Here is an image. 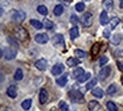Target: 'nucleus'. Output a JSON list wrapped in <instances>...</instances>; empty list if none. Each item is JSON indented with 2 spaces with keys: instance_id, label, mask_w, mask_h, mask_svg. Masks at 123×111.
<instances>
[{
  "instance_id": "obj_17",
  "label": "nucleus",
  "mask_w": 123,
  "mask_h": 111,
  "mask_svg": "<svg viewBox=\"0 0 123 111\" xmlns=\"http://www.w3.org/2000/svg\"><path fill=\"white\" fill-rule=\"evenodd\" d=\"M122 41V37H121V34H114V35L111 36V42L113 43V44L117 45L120 44V42Z\"/></svg>"
},
{
  "instance_id": "obj_5",
  "label": "nucleus",
  "mask_w": 123,
  "mask_h": 111,
  "mask_svg": "<svg viewBox=\"0 0 123 111\" xmlns=\"http://www.w3.org/2000/svg\"><path fill=\"white\" fill-rule=\"evenodd\" d=\"M81 23L84 27H89L92 24V14L91 13H84L83 16L81 17Z\"/></svg>"
},
{
  "instance_id": "obj_8",
  "label": "nucleus",
  "mask_w": 123,
  "mask_h": 111,
  "mask_svg": "<svg viewBox=\"0 0 123 111\" xmlns=\"http://www.w3.org/2000/svg\"><path fill=\"white\" fill-rule=\"evenodd\" d=\"M64 69H65V67H64L63 63H57V65H55V66L53 67L51 73H53V75L57 76V75H61L62 73L64 71Z\"/></svg>"
},
{
  "instance_id": "obj_30",
  "label": "nucleus",
  "mask_w": 123,
  "mask_h": 111,
  "mask_svg": "<svg viewBox=\"0 0 123 111\" xmlns=\"http://www.w3.org/2000/svg\"><path fill=\"white\" fill-rule=\"evenodd\" d=\"M38 13L41 14V15H43V16H46V15L48 14V9H47V7H46V6H43V5H40L39 7H38Z\"/></svg>"
},
{
  "instance_id": "obj_35",
  "label": "nucleus",
  "mask_w": 123,
  "mask_h": 111,
  "mask_svg": "<svg viewBox=\"0 0 123 111\" xmlns=\"http://www.w3.org/2000/svg\"><path fill=\"white\" fill-rule=\"evenodd\" d=\"M107 109H108L110 111H117V107H116L115 103L112 102V101L107 102Z\"/></svg>"
},
{
  "instance_id": "obj_14",
  "label": "nucleus",
  "mask_w": 123,
  "mask_h": 111,
  "mask_svg": "<svg viewBox=\"0 0 123 111\" xmlns=\"http://www.w3.org/2000/svg\"><path fill=\"white\" fill-rule=\"evenodd\" d=\"M79 34H80V32H79V27L78 26H73L70 30V36L72 40H75L79 36Z\"/></svg>"
},
{
  "instance_id": "obj_44",
  "label": "nucleus",
  "mask_w": 123,
  "mask_h": 111,
  "mask_svg": "<svg viewBox=\"0 0 123 111\" xmlns=\"http://www.w3.org/2000/svg\"><path fill=\"white\" fill-rule=\"evenodd\" d=\"M83 1H88V2H89V1H90V0H83Z\"/></svg>"
},
{
  "instance_id": "obj_16",
  "label": "nucleus",
  "mask_w": 123,
  "mask_h": 111,
  "mask_svg": "<svg viewBox=\"0 0 123 111\" xmlns=\"http://www.w3.org/2000/svg\"><path fill=\"white\" fill-rule=\"evenodd\" d=\"M30 24L33 27H34L35 30H41V28L43 27V24H42L41 22H39L38 19H31V21H30Z\"/></svg>"
},
{
  "instance_id": "obj_31",
  "label": "nucleus",
  "mask_w": 123,
  "mask_h": 111,
  "mask_svg": "<svg viewBox=\"0 0 123 111\" xmlns=\"http://www.w3.org/2000/svg\"><path fill=\"white\" fill-rule=\"evenodd\" d=\"M58 107H59V109L62 111H68V106H67V103L65 101H61L58 103Z\"/></svg>"
},
{
  "instance_id": "obj_23",
  "label": "nucleus",
  "mask_w": 123,
  "mask_h": 111,
  "mask_svg": "<svg viewBox=\"0 0 123 111\" xmlns=\"http://www.w3.org/2000/svg\"><path fill=\"white\" fill-rule=\"evenodd\" d=\"M64 11V7L62 6V5H57L55 8H54V14L56 15V16H61L62 14Z\"/></svg>"
},
{
  "instance_id": "obj_19",
  "label": "nucleus",
  "mask_w": 123,
  "mask_h": 111,
  "mask_svg": "<svg viewBox=\"0 0 123 111\" xmlns=\"http://www.w3.org/2000/svg\"><path fill=\"white\" fill-rule=\"evenodd\" d=\"M113 0H103V7L105 10H111L113 8Z\"/></svg>"
},
{
  "instance_id": "obj_41",
  "label": "nucleus",
  "mask_w": 123,
  "mask_h": 111,
  "mask_svg": "<svg viewBox=\"0 0 123 111\" xmlns=\"http://www.w3.org/2000/svg\"><path fill=\"white\" fill-rule=\"evenodd\" d=\"M104 36L105 37H110V30H105L104 31Z\"/></svg>"
},
{
  "instance_id": "obj_37",
  "label": "nucleus",
  "mask_w": 123,
  "mask_h": 111,
  "mask_svg": "<svg viewBox=\"0 0 123 111\" xmlns=\"http://www.w3.org/2000/svg\"><path fill=\"white\" fill-rule=\"evenodd\" d=\"M107 61H108V58L106 57V56H103V57H100V59H99V65H100V66H105L106 63H107Z\"/></svg>"
},
{
  "instance_id": "obj_26",
  "label": "nucleus",
  "mask_w": 123,
  "mask_h": 111,
  "mask_svg": "<svg viewBox=\"0 0 123 111\" xmlns=\"http://www.w3.org/2000/svg\"><path fill=\"white\" fill-rule=\"evenodd\" d=\"M116 91H117V87H116V85L115 84H112L108 86V89H107V94H110V95H114L116 93Z\"/></svg>"
},
{
  "instance_id": "obj_6",
  "label": "nucleus",
  "mask_w": 123,
  "mask_h": 111,
  "mask_svg": "<svg viewBox=\"0 0 123 111\" xmlns=\"http://www.w3.org/2000/svg\"><path fill=\"white\" fill-rule=\"evenodd\" d=\"M111 71H112V69H111L110 66H106L104 67L103 69H101L100 71H99V75H98V77H99V79L100 80H105L108 76H110Z\"/></svg>"
},
{
  "instance_id": "obj_11",
  "label": "nucleus",
  "mask_w": 123,
  "mask_h": 111,
  "mask_svg": "<svg viewBox=\"0 0 123 111\" xmlns=\"http://www.w3.org/2000/svg\"><path fill=\"white\" fill-rule=\"evenodd\" d=\"M48 98H49V95H48L47 90L42 89L41 91H40V94H39V101H40V103H41V104H44V103L48 101Z\"/></svg>"
},
{
  "instance_id": "obj_20",
  "label": "nucleus",
  "mask_w": 123,
  "mask_h": 111,
  "mask_svg": "<svg viewBox=\"0 0 123 111\" xmlns=\"http://www.w3.org/2000/svg\"><path fill=\"white\" fill-rule=\"evenodd\" d=\"M107 23H110V19H108V15L106 11H103L100 14V24L101 25H106Z\"/></svg>"
},
{
  "instance_id": "obj_36",
  "label": "nucleus",
  "mask_w": 123,
  "mask_h": 111,
  "mask_svg": "<svg viewBox=\"0 0 123 111\" xmlns=\"http://www.w3.org/2000/svg\"><path fill=\"white\" fill-rule=\"evenodd\" d=\"M74 53H75V56H78L79 58H84L86 56H87V53H86L84 51H82V50H79V49L75 50Z\"/></svg>"
},
{
  "instance_id": "obj_21",
  "label": "nucleus",
  "mask_w": 123,
  "mask_h": 111,
  "mask_svg": "<svg viewBox=\"0 0 123 111\" xmlns=\"http://www.w3.org/2000/svg\"><path fill=\"white\" fill-rule=\"evenodd\" d=\"M91 93H92V95H93V96H96V98H98V99L103 98V95H104V93H103V90L99 89V87H96V89H93V90H92Z\"/></svg>"
},
{
  "instance_id": "obj_4",
  "label": "nucleus",
  "mask_w": 123,
  "mask_h": 111,
  "mask_svg": "<svg viewBox=\"0 0 123 111\" xmlns=\"http://www.w3.org/2000/svg\"><path fill=\"white\" fill-rule=\"evenodd\" d=\"M26 17V14L24 13L23 10H14L12 13V19L15 22H23Z\"/></svg>"
},
{
  "instance_id": "obj_9",
  "label": "nucleus",
  "mask_w": 123,
  "mask_h": 111,
  "mask_svg": "<svg viewBox=\"0 0 123 111\" xmlns=\"http://www.w3.org/2000/svg\"><path fill=\"white\" fill-rule=\"evenodd\" d=\"M35 67L39 69V70H41V71H43V70H46L47 69V60L46 59H39V60H37L35 61Z\"/></svg>"
},
{
  "instance_id": "obj_27",
  "label": "nucleus",
  "mask_w": 123,
  "mask_h": 111,
  "mask_svg": "<svg viewBox=\"0 0 123 111\" xmlns=\"http://www.w3.org/2000/svg\"><path fill=\"white\" fill-rule=\"evenodd\" d=\"M31 104H32V100H31V99H27V100H25V101L22 102V108L24 110H29L31 108Z\"/></svg>"
},
{
  "instance_id": "obj_34",
  "label": "nucleus",
  "mask_w": 123,
  "mask_h": 111,
  "mask_svg": "<svg viewBox=\"0 0 123 111\" xmlns=\"http://www.w3.org/2000/svg\"><path fill=\"white\" fill-rule=\"evenodd\" d=\"M14 78H15L16 80H21V79H22V78H23V71H22V69H17V70H16Z\"/></svg>"
},
{
  "instance_id": "obj_40",
  "label": "nucleus",
  "mask_w": 123,
  "mask_h": 111,
  "mask_svg": "<svg viewBox=\"0 0 123 111\" xmlns=\"http://www.w3.org/2000/svg\"><path fill=\"white\" fill-rule=\"evenodd\" d=\"M117 68L121 71H123V61H117Z\"/></svg>"
},
{
  "instance_id": "obj_24",
  "label": "nucleus",
  "mask_w": 123,
  "mask_h": 111,
  "mask_svg": "<svg viewBox=\"0 0 123 111\" xmlns=\"http://www.w3.org/2000/svg\"><path fill=\"white\" fill-rule=\"evenodd\" d=\"M90 77H91V74H90V73H84L81 77L78 78V82H79V83H84V82H87Z\"/></svg>"
},
{
  "instance_id": "obj_39",
  "label": "nucleus",
  "mask_w": 123,
  "mask_h": 111,
  "mask_svg": "<svg viewBox=\"0 0 123 111\" xmlns=\"http://www.w3.org/2000/svg\"><path fill=\"white\" fill-rule=\"evenodd\" d=\"M78 22H79L78 17H76L75 15H72V16H71V23H72V24H76Z\"/></svg>"
},
{
  "instance_id": "obj_13",
  "label": "nucleus",
  "mask_w": 123,
  "mask_h": 111,
  "mask_svg": "<svg viewBox=\"0 0 123 111\" xmlns=\"http://www.w3.org/2000/svg\"><path fill=\"white\" fill-rule=\"evenodd\" d=\"M7 95L12 99L16 98L17 96V90H16V87L15 86H9L8 89H7Z\"/></svg>"
},
{
  "instance_id": "obj_7",
  "label": "nucleus",
  "mask_w": 123,
  "mask_h": 111,
  "mask_svg": "<svg viewBox=\"0 0 123 111\" xmlns=\"http://www.w3.org/2000/svg\"><path fill=\"white\" fill-rule=\"evenodd\" d=\"M34 40H35V42H38L40 44H44V43L48 42L49 37L46 33H40V34H37V35H35Z\"/></svg>"
},
{
  "instance_id": "obj_12",
  "label": "nucleus",
  "mask_w": 123,
  "mask_h": 111,
  "mask_svg": "<svg viewBox=\"0 0 123 111\" xmlns=\"http://www.w3.org/2000/svg\"><path fill=\"white\" fill-rule=\"evenodd\" d=\"M88 108L90 111H99L100 110V104H99L98 101L91 100V101H89V103H88Z\"/></svg>"
},
{
  "instance_id": "obj_29",
  "label": "nucleus",
  "mask_w": 123,
  "mask_h": 111,
  "mask_svg": "<svg viewBox=\"0 0 123 111\" xmlns=\"http://www.w3.org/2000/svg\"><path fill=\"white\" fill-rule=\"evenodd\" d=\"M119 23H120V19H119V18H117V17H113L110 21V26H111V28H115V27L119 25Z\"/></svg>"
},
{
  "instance_id": "obj_42",
  "label": "nucleus",
  "mask_w": 123,
  "mask_h": 111,
  "mask_svg": "<svg viewBox=\"0 0 123 111\" xmlns=\"http://www.w3.org/2000/svg\"><path fill=\"white\" fill-rule=\"evenodd\" d=\"M62 1H64L66 5H70L71 2H72V0H62Z\"/></svg>"
},
{
  "instance_id": "obj_1",
  "label": "nucleus",
  "mask_w": 123,
  "mask_h": 111,
  "mask_svg": "<svg viewBox=\"0 0 123 111\" xmlns=\"http://www.w3.org/2000/svg\"><path fill=\"white\" fill-rule=\"evenodd\" d=\"M13 32H14V35H15V37L17 39V40H19V41H27V37H29V34H27V32H26V30L24 28V27H22V26H15L14 27V30H13Z\"/></svg>"
},
{
  "instance_id": "obj_32",
  "label": "nucleus",
  "mask_w": 123,
  "mask_h": 111,
  "mask_svg": "<svg viewBox=\"0 0 123 111\" xmlns=\"http://www.w3.org/2000/svg\"><path fill=\"white\" fill-rule=\"evenodd\" d=\"M43 26L47 28V30H53L54 28V23L51 21H49V19H46L43 23Z\"/></svg>"
},
{
  "instance_id": "obj_22",
  "label": "nucleus",
  "mask_w": 123,
  "mask_h": 111,
  "mask_svg": "<svg viewBox=\"0 0 123 111\" xmlns=\"http://www.w3.org/2000/svg\"><path fill=\"white\" fill-rule=\"evenodd\" d=\"M73 77H75V78H79V77H81V76L84 74V70H83V68H81V67H79V68H76L73 73Z\"/></svg>"
},
{
  "instance_id": "obj_3",
  "label": "nucleus",
  "mask_w": 123,
  "mask_h": 111,
  "mask_svg": "<svg viewBox=\"0 0 123 111\" xmlns=\"http://www.w3.org/2000/svg\"><path fill=\"white\" fill-rule=\"evenodd\" d=\"M16 50L13 49V48H6V49H4L2 51H1V56L2 57H5L7 60H12V59H14V58L16 57Z\"/></svg>"
},
{
  "instance_id": "obj_28",
  "label": "nucleus",
  "mask_w": 123,
  "mask_h": 111,
  "mask_svg": "<svg viewBox=\"0 0 123 111\" xmlns=\"http://www.w3.org/2000/svg\"><path fill=\"white\" fill-rule=\"evenodd\" d=\"M100 50V43H95L92 45V49H91V54L92 56H96Z\"/></svg>"
},
{
  "instance_id": "obj_10",
  "label": "nucleus",
  "mask_w": 123,
  "mask_h": 111,
  "mask_svg": "<svg viewBox=\"0 0 123 111\" xmlns=\"http://www.w3.org/2000/svg\"><path fill=\"white\" fill-rule=\"evenodd\" d=\"M53 43L55 47H61L64 44V36L62 34H56L53 37Z\"/></svg>"
},
{
  "instance_id": "obj_33",
  "label": "nucleus",
  "mask_w": 123,
  "mask_h": 111,
  "mask_svg": "<svg viewBox=\"0 0 123 111\" xmlns=\"http://www.w3.org/2000/svg\"><path fill=\"white\" fill-rule=\"evenodd\" d=\"M7 41H8V43H9V44H12L13 47H15V48H18V43H17V41L15 40L14 37H12V36H8V37H7Z\"/></svg>"
},
{
  "instance_id": "obj_43",
  "label": "nucleus",
  "mask_w": 123,
  "mask_h": 111,
  "mask_svg": "<svg viewBox=\"0 0 123 111\" xmlns=\"http://www.w3.org/2000/svg\"><path fill=\"white\" fill-rule=\"evenodd\" d=\"M120 7L123 8V0H120Z\"/></svg>"
},
{
  "instance_id": "obj_18",
  "label": "nucleus",
  "mask_w": 123,
  "mask_h": 111,
  "mask_svg": "<svg viewBox=\"0 0 123 111\" xmlns=\"http://www.w3.org/2000/svg\"><path fill=\"white\" fill-rule=\"evenodd\" d=\"M66 63H67L68 67H74L76 65H79L80 61H79V59H76V58H68L66 60Z\"/></svg>"
},
{
  "instance_id": "obj_2",
  "label": "nucleus",
  "mask_w": 123,
  "mask_h": 111,
  "mask_svg": "<svg viewBox=\"0 0 123 111\" xmlns=\"http://www.w3.org/2000/svg\"><path fill=\"white\" fill-rule=\"evenodd\" d=\"M68 96H70V99L72 100V102L74 103H82L83 102V94L81 93V92H79V91H74V90H72V91H70L68 92Z\"/></svg>"
},
{
  "instance_id": "obj_38",
  "label": "nucleus",
  "mask_w": 123,
  "mask_h": 111,
  "mask_svg": "<svg viewBox=\"0 0 123 111\" xmlns=\"http://www.w3.org/2000/svg\"><path fill=\"white\" fill-rule=\"evenodd\" d=\"M75 9H76L78 11H83L84 10V4L83 2H79V4H76Z\"/></svg>"
},
{
  "instance_id": "obj_15",
  "label": "nucleus",
  "mask_w": 123,
  "mask_h": 111,
  "mask_svg": "<svg viewBox=\"0 0 123 111\" xmlns=\"http://www.w3.org/2000/svg\"><path fill=\"white\" fill-rule=\"evenodd\" d=\"M56 83H57L58 86L64 87V86L66 85V83H67V75H66V74H64L63 76H61V77H59V78L56 80Z\"/></svg>"
},
{
  "instance_id": "obj_25",
  "label": "nucleus",
  "mask_w": 123,
  "mask_h": 111,
  "mask_svg": "<svg viewBox=\"0 0 123 111\" xmlns=\"http://www.w3.org/2000/svg\"><path fill=\"white\" fill-rule=\"evenodd\" d=\"M96 84H97V78H92V79H90L87 83V85H86V89L87 90H91V89H93L95 86H96Z\"/></svg>"
}]
</instances>
